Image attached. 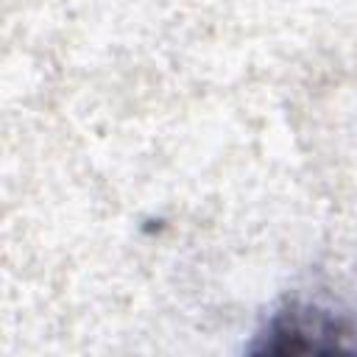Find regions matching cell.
I'll list each match as a JSON object with an SVG mask.
<instances>
[{
	"instance_id": "1",
	"label": "cell",
	"mask_w": 357,
	"mask_h": 357,
	"mask_svg": "<svg viewBox=\"0 0 357 357\" xmlns=\"http://www.w3.org/2000/svg\"><path fill=\"white\" fill-rule=\"evenodd\" d=\"M357 329L321 307L293 304L265 329L262 351H357Z\"/></svg>"
}]
</instances>
